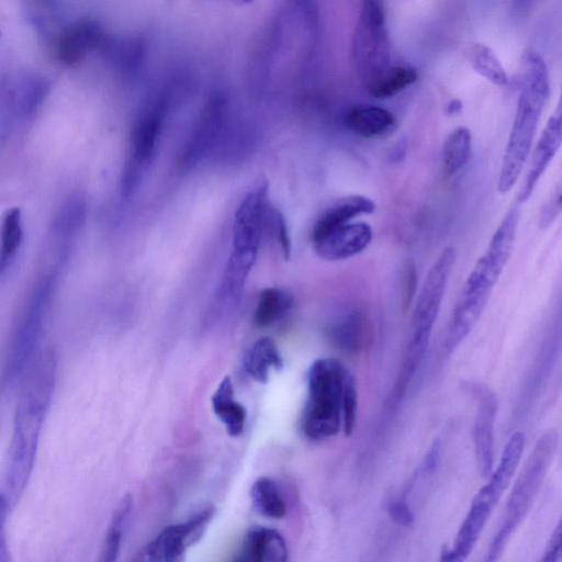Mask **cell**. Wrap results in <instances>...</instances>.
I'll use <instances>...</instances> for the list:
<instances>
[{
	"instance_id": "6da1fadb",
	"label": "cell",
	"mask_w": 562,
	"mask_h": 562,
	"mask_svg": "<svg viewBox=\"0 0 562 562\" xmlns=\"http://www.w3.org/2000/svg\"><path fill=\"white\" fill-rule=\"evenodd\" d=\"M27 368L14 414L5 472V496L13 505L25 490L34 468L42 427L55 390L57 357L47 349Z\"/></svg>"
},
{
	"instance_id": "7a4b0ae2",
	"label": "cell",
	"mask_w": 562,
	"mask_h": 562,
	"mask_svg": "<svg viewBox=\"0 0 562 562\" xmlns=\"http://www.w3.org/2000/svg\"><path fill=\"white\" fill-rule=\"evenodd\" d=\"M520 210L512 205L494 231L484 252L467 277L452 308L443 339V350L452 353L469 336L490 300L513 250Z\"/></svg>"
},
{
	"instance_id": "3957f363",
	"label": "cell",
	"mask_w": 562,
	"mask_h": 562,
	"mask_svg": "<svg viewBox=\"0 0 562 562\" xmlns=\"http://www.w3.org/2000/svg\"><path fill=\"white\" fill-rule=\"evenodd\" d=\"M550 95L544 60L528 52L521 58V86L512 128L503 153L497 177V191L508 193L530 155L537 127Z\"/></svg>"
},
{
	"instance_id": "277c9868",
	"label": "cell",
	"mask_w": 562,
	"mask_h": 562,
	"mask_svg": "<svg viewBox=\"0 0 562 562\" xmlns=\"http://www.w3.org/2000/svg\"><path fill=\"white\" fill-rule=\"evenodd\" d=\"M457 256L453 246H446L440 251L413 301L404 360L391 395L394 404L403 398L425 359Z\"/></svg>"
},
{
	"instance_id": "5b68a950",
	"label": "cell",
	"mask_w": 562,
	"mask_h": 562,
	"mask_svg": "<svg viewBox=\"0 0 562 562\" xmlns=\"http://www.w3.org/2000/svg\"><path fill=\"white\" fill-rule=\"evenodd\" d=\"M525 436L514 432L507 440L501 460L488 481L479 490L472 499L469 512L462 521L452 546L441 553L442 561H463L475 547L493 509L504 491L509 485L521 459Z\"/></svg>"
},
{
	"instance_id": "8992f818",
	"label": "cell",
	"mask_w": 562,
	"mask_h": 562,
	"mask_svg": "<svg viewBox=\"0 0 562 562\" xmlns=\"http://www.w3.org/2000/svg\"><path fill=\"white\" fill-rule=\"evenodd\" d=\"M349 369L334 358L315 360L307 371V400L301 429L313 441L336 436L342 428V397Z\"/></svg>"
},
{
	"instance_id": "52a82bcc",
	"label": "cell",
	"mask_w": 562,
	"mask_h": 562,
	"mask_svg": "<svg viewBox=\"0 0 562 562\" xmlns=\"http://www.w3.org/2000/svg\"><path fill=\"white\" fill-rule=\"evenodd\" d=\"M559 445L555 429L542 434L530 452L507 499L503 519L490 543L485 561L501 558L508 541L531 508Z\"/></svg>"
},
{
	"instance_id": "ba28073f",
	"label": "cell",
	"mask_w": 562,
	"mask_h": 562,
	"mask_svg": "<svg viewBox=\"0 0 562 562\" xmlns=\"http://www.w3.org/2000/svg\"><path fill=\"white\" fill-rule=\"evenodd\" d=\"M352 57L356 70L367 86L390 67V41L379 0H363L353 35Z\"/></svg>"
},
{
	"instance_id": "9c48e42d",
	"label": "cell",
	"mask_w": 562,
	"mask_h": 562,
	"mask_svg": "<svg viewBox=\"0 0 562 562\" xmlns=\"http://www.w3.org/2000/svg\"><path fill=\"white\" fill-rule=\"evenodd\" d=\"M166 110L165 102L155 103L137 119L133 127L130 155L121 181L124 198L135 192L151 166Z\"/></svg>"
},
{
	"instance_id": "30bf717a",
	"label": "cell",
	"mask_w": 562,
	"mask_h": 562,
	"mask_svg": "<svg viewBox=\"0 0 562 562\" xmlns=\"http://www.w3.org/2000/svg\"><path fill=\"white\" fill-rule=\"evenodd\" d=\"M49 285V283H43L34 294L14 333L3 370L5 386L12 384L34 358L42 333Z\"/></svg>"
},
{
	"instance_id": "8fae6325",
	"label": "cell",
	"mask_w": 562,
	"mask_h": 562,
	"mask_svg": "<svg viewBox=\"0 0 562 562\" xmlns=\"http://www.w3.org/2000/svg\"><path fill=\"white\" fill-rule=\"evenodd\" d=\"M213 507H206L190 519L165 528L135 558L136 561H180L187 549L196 543L205 532Z\"/></svg>"
},
{
	"instance_id": "7c38bea8",
	"label": "cell",
	"mask_w": 562,
	"mask_h": 562,
	"mask_svg": "<svg viewBox=\"0 0 562 562\" xmlns=\"http://www.w3.org/2000/svg\"><path fill=\"white\" fill-rule=\"evenodd\" d=\"M372 239L373 229L363 221H351L312 232V244L316 255L327 261L358 256L369 247Z\"/></svg>"
},
{
	"instance_id": "4fadbf2b",
	"label": "cell",
	"mask_w": 562,
	"mask_h": 562,
	"mask_svg": "<svg viewBox=\"0 0 562 562\" xmlns=\"http://www.w3.org/2000/svg\"><path fill=\"white\" fill-rule=\"evenodd\" d=\"M268 205L266 183H259L243 198L234 215L233 251L257 257Z\"/></svg>"
},
{
	"instance_id": "5bb4252c",
	"label": "cell",
	"mask_w": 562,
	"mask_h": 562,
	"mask_svg": "<svg viewBox=\"0 0 562 562\" xmlns=\"http://www.w3.org/2000/svg\"><path fill=\"white\" fill-rule=\"evenodd\" d=\"M477 400V411L473 425V443L479 473L487 477L494 463V429L498 408L496 395L484 385L471 386Z\"/></svg>"
},
{
	"instance_id": "9a60e30c",
	"label": "cell",
	"mask_w": 562,
	"mask_h": 562,
	"mask_svg": "<svg viewBox=\"0 0 562 562\" xmlns=\"http://www.w3.org/2000/svg\"><path fill=\"white\" fill-rule=\"evenodd\" d=\"M562 143V120L560 108L549 117L531 153L528 170L517 195L519 204L529 200L540 178L557 155Z\"/></svg>"
},
{
	"instance_id": "2e32d148",
	"label": "cell",
	"mask_w": 562,
	"mask_h": 562,
	"mask_svg": "<svg viewBox=\"0 0 562 562\" xmlns=\"http://www.w3.org/2000/svg\"><path fill=\"white\" fill-rule=\"evenodd\" d=\"M225 108L220 99L212 100L204 109L196 126L187 140L180 165L190 168L210 153L218 142L224 127Z\"/></svg>"
},
{
	"instance_id": "e0dca14e",
	"label": "cell",
	"mask_w": 562,
	"mask_h": 562,
	"mask_svg": "<svg viewBox=\"0 0 562 562\" xmlns=\"http://www.w3.org/2000/svg\"><path fill=\"white\" fill-rule=\"evenodd\" d=\"M104 30L95 20L81 19L68 26L58 37L56 55L66 66L82 60L90 52L104 45Z\"/></svg>"
},
{
	"instance_id": "ac0fdd59",
	"label": "cell",
	"mask_w": 562,
	"mask_h": 562,
	"mask_svg": "<svg viewBox=\"0 0 562 562\" xmlns=\"http://www.w3.org/2000/svg\"><path fill=\"white\" fill-rule=\"evenodd\" d=\"M346 127L357 136L376 139L391 136L397 130L396 116L378 105H353L344 116Z\"/></svg>"
},
{
	"instance_id": "d6986e66",
	"label": "cell",
	"mask_w": 562,
	"mask_h": 562,
	"mask_svg": "<svg viewBox=\"0 0 562 562\" xmlns=\"http://www.w3.org/2000/svg\"><path fill=\"white\" fill-rule=\"evenodd\" d=\"M289 551L282 535L272 528L254 527L248 530L236 558L241 562H283Z\"/></svg>"
},
{
	"instance_id": "ffe728a7",
	"label": "cell",
	"mask_w": 562,
	"mask_h": 562,
	"mask_svg": "<svg viewBox=\"0 0 562 562\" xmlns=\"http://www.w3.org/2000/svg\"><path fill=\"white\" fill-rule=\"evenodd\" d=\"M328 338L341 352L359 355L370 342V322L362 311H350L330 326Z\"/></svg>"
},
{
	"instance_id": "44dd1931",
	"label": "cell",
	"mask_w": 562,
	"mask_h": 562,
	"mask_svg": "<svg viewBox=\"0 0 562 562\" xmlns=\"http://www.w3.org/2000/svg\"><path fill=\"white\" fill-rule=\"evenodd\" d=\"M374 211L375 203L367 195L350 194L342 196L334 201L321 213L312 232L348 223L361 215H370L374 213Z\"/></svg>"
},
{
	"instance_id": "7402d4cb",
	"label": "cell",
	"mask_w": 562,
	"mask_h": 562,
	"mask_svg": "<svg viewBox=\"0 0 562 562\" xmlns=\"http://www.w3.org/2000/svg\"><path fill=\"white\" fill-rule=\"evenodd\" d=\"M211 405L214 414L225 426L232 437L239 436L246 424L247 411L244 405L234 397V386L228 375L220 382L212 395Z\"/></svg>"
},
{
	"instance_id": "603a6c76",
	"label": "cell",
	"mask_w": 562,
	"mask_h": 562,
	"mask_svg": "<svg viewBox=\"0 0 562 562\" xmlns=\"http://www.w3.org/2000/svg\"><path fill=\"white\" fill-rule=\"evenodd\" d=\"M243 366L252 380L266 383L271 370L279 371L283 368V359L276 342L269 337H262L248 348Z\"/></svg>"
},
{
	"instance_id": "cb8c5ba5",
	"label": "cell",
	"mask_w": 562,
	"mask_h": 562,
	"mask_svg": "<svg viewBox=\"0 0 562 562\" xmlns=\"http://www.w3.org/2000/svg\"><path fill=\"white\" fill-rule=\"evenodd\" d=\"M472 155V134L467 126L453 128L446 137L441 149V168L446 178L462 170Z\"/></svg>"
},
{
	"instance_id": "d4e9b609",
	"label": "cell",
	"mask_w": 562,
	"mask_h": 562,
	"mask_svg": "<svg viewBox=\"0 0 562 562\" xmlns=\"http://www.w3.org/2000/svg\"><path fill=\"white\" fill-rule=\"evenodd\" d=\"M293 306V296L280 288H267L259 294L254 313V324L267 327L280 321Z\"/></svg>"
},
{
	"instance_id": "484cf974",
	"label": "cell",
	"mask_w": 562,
	"mask_h": 562,
	"mask_svg": "<svg viewBox=\"0 0 562 562\" xmlns=\"http://www.w3.org/2000/svg\"><path fill=\"white\" fill-rule=\"evenodd\" d=\"M132 497L126 494L115 507L101 550L100 561L112 562L119 557L125 526L132 512Z\"/></svg>"
},
{
	"instance_id": "4316f807",
	"label": "cell",
	"mask_w": 562,
	"mask_h": 562,
	"mask_svg": "<svg viewBox=\"0 0 562 562\" xmlns=\"http://www.w3.org/2000/svg\"><path fill=\"white\" fill-rule=\"evenodd\" d=\"M250 497L256 509L268 518L281 519L286 513L280 491L270 477L257 479L251 486Z\"/></svg>"
},
{
	"instance_id": "83f0119b",
	"label": "cell",
	"mask_w": 562,
	"mask_h": 562,
	"mask_svg": "<svg viewBox=\"0 0 562 562\" xmlns=\"http://www.w3.org/2000/svg\"><path fill=\"white\" fill-rule=\"evenodd\" d=\"M417 71L411 67H389L371 85L370 93L376 99H386L395 95L417 80Z\"/></svg>"
},
{
	"instance_id": "f1b7e54d",
	"label": "cell",
	"mask_w": 562,
	"mask_h": 562,
	"mask_svg": "<svg viewBox=\"0 0 562 562\" xmlns=\"http://www.w3.org/2000/svg\"><path fill=\"white\" fill-rule=\"evenodd\" d=\"M469 61L472 68L492 83L504 87L507 75L494 52L484 44H474L469 49Z\"/></svg>"
},
{
	"instance_id": "f546056e",
	"label": "cell",
	"mask_w": 562,
	"mask_h": 562,
	"mask_svg": "<svg viewBox=\"0 0 562 562\" xmlns=\"http://www.w3.org/2000/svg\"><path fill=\"white\" fill-rule=\"evenodd\" d=\"M22 240L21 212L18 207L9 210L1 228L0 274L5 270L10 259Z\"/></svg>"
},
{
	"instance_id": "4dcf8cb0",
	"label": "cell",
	"mask_w": 562,
	"mask_h": 562,
	"mask_svg": "<svg viewBox=\"0 0 562 562\" xmlns=\"http://www.w3.org/2000/svg\"><path fill=\"white\" fill-rule=\"evenodd\" d=\"M263 233L269 234L279 245L284 259L290 258L292 246L285 218L278 209L270 204L265 214Z\"/></svg>"
},
{
	"instance_id": "1f68e13d",
	"label": "cell",
	"mask_w": 562,
	"mask_h": 562,
	"mask_svg": "<svg viewBox=\"0 0 562 562\" xmlns=\"http://www.w3.org/2000/svg\"><path fill=\"white\" fill-rule=\"evenodd\" d=\"M358 413V390L353 373L349 370L344 387L342 397V428L346 436L353 432Z\"/></svg>"
},
{
	"instance_id": "d6a6232c",
	"label": "cell",
	"mask_w": 562,
	"mask_h": 562,
	"mask_svg": "<svg viewBox=\"0 0 562 562\" xmlns=\"http://www.w3.org/2000/svg\"><path fill=\"white\" fill-rule=\"evenodd\" d=\"M385 508L394 522L404 527H408L414 522V513L409 502L401 495L387 499Z\"/></svg>"
},
{
	"instance_id": "836d02e7",
	"label": "cell",
	"mask_w": 562,
	"mask_h": 562,
	"mask_svg": "<svg viewBox=\"0 0 562 562\" xmlns=\"http://www.w3.org/2000/svg\"><path fill=\"white\" fill-rule=\"evenodd\" d=\"M561 190L557 189L553 196H551L541 207L539 225L541 228L550 226L561 212Z\"/></svg>"
},
{
	"instance_id": "e575fe53",
	"label": "cell",
	"mask_w": 562,
	"mask_h": 562,
	"mask_svg": "<svg viewBox=\"0 0 562 562\" xmlns=\"http://www.w3.org/2000/svg\"><path fill=\"white\" fill-rule=\"evenodd\" d=\"M562 553V527L559 521L553 529L547 548L542 554L541 562H558Z\"/></svg>"
},
{
	"instance_id": "d590c367",
	"label": "cell",
	"mask_w": 562,
	"mask_h": 562,
	"mask_svg": "<svg viewBox=\"0 0 562 562\" xmlns=\"http://www.w3.org/2000/svg\"><path fill=\"white\" fill-rule=\"evenodd\" d=\"M416 284H417V274L416 269L413 263L406 265L404 271V290H403V307L407 310L412 305V301H414V296L416 293Z\"/></svg>"
},
{
	"instance_id": "8d00e7d4",
	"label": "cell",
	"mask_w": 562,
	"mask_h": 562,
	"mask_svg": "<svg viewBox=\"0 0 562 562\" xmlns=\"http://www.w3.org/2000/svg\"><path fill=\"white\" fill-rule=\"evenodd\" d=\"M9 501L4 494H0V561H8L9 550L5 540L4 525L9 509Z\"/></svg>"
},
{
	"instance_id": "74e56055",
	"label": "cell",
	"mask_w": 562,
	"mask_h": 562,
	"mask_svg": "<svg viewBox=\"0 0 562 562\" xmlns=\"http://www.w3.org/2000/svg\"><path fill=\"white\" fill-rule=\"evenodd\" d=\"M461 109V103L458 100H453L448 105V113L454 114Z\"/></svg>"
}]
</instances>
